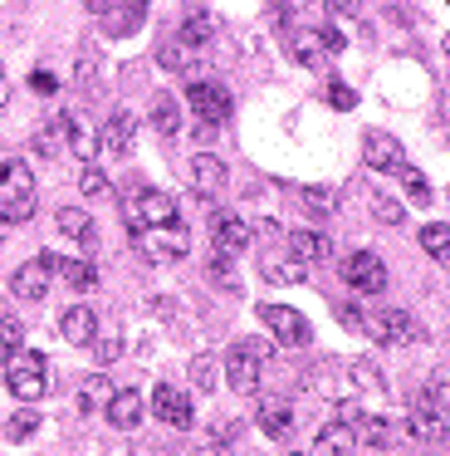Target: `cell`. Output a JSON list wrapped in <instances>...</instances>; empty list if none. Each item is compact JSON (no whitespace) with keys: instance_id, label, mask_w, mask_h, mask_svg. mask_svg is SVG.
Returning a JSON list of instances; mask_svg holds the SVG:
<instances>
[{"instance_id":"obj_4","label":"cell","mask_w":450,"mask_h":456,"mask_svg":"<svg viewBox=\"0 0 450 456\" xmlns=\"http://www.w3.org/2000/svg\"><path fill=\"white\" fill-rule=\"evenodd\" d=\"M137 250H142V260H152V265H172V260H181L186 250H191V236H186L181 221H162V226L137 231Z\"/></svg>"},{"instance_id":"obj_22","label":"cell","mask_w":450,"mask_h":456,"mask_svg":"<svg viewBox=\"0 0 450 456\" xmlns=\"http://www.w3.org/2000/svg\"><path fill=\"white\" fill-rule=\"evenodd\" d=\"M59 123H64V148L74 152V158H84V162L93 158V152H98V138L88 133V123L78 118V113H59Z\"/></svg>"},{"instance_id":"obj_16","label":"cell","mask_w":450,"mask_h":456,"mask_svg":"<svg viewBox=\"0 0 450 456\" xmlns=\"http://www.w3.org/2000/svg\"><path fill=\"white\" fill-rule=\"evenodd\" d=\"M142 397H137V387H117L113 397H108V422L117 427V432H137L142 427Z\"/></svg>"},{"instance_id":"obj_11","label":"cell","mask_w":450,"mask_h":456,"mask_svg":"<svg viewBox=\"0 0 450 456\" xmlns=\"http://www.w3.org/2000/svg\"><path fill=\"white\" fill-rule=\"evenodd\" d=\"M186 103L196 109V118L201 123H221L225 113H230V94L221 89V84H211V79H191V89H186Z\"/></svg>"},{"instance_id":"obj_1","label":"cell","mask_w":450,"mask_h":456,"mask_svg":"<svg viewBox=\"0 0 450 456\" xmlns=\"http://www.w3.org/2000/svg\"><path fill=\"white\" fill-rule=\"evenodd\" d=\"M35 216V172L20 158L0 162V226H20Z\"/></svg>"},{"instance_id":"obj_12","label":"cell","mask_w":450,"mask_h":456,"mask_svg":"<svg viewBox=\"0 0 450 456\" xmlns=\"http://www.w3.org/2000/svg\"><path fill=\"white\" fill-rule=\"evenodd\" d=\"M49 280H54V260H49V256H39V260H25V265L15 270L10 289H15V299L35 305V299H44V295H49Z\"/></svg>"},{"instance_id":"obj_13","label":"cell","mask_w":450,"mask_h":456,"mask_svg":"<svg viewBox=\"0 0 450 456\" xmlns=\"http://www.w3.org/2000/svg\"><path fill=\"white\" fill-rule=\"evenodd\" d=\"M211 226H215V236H211V246H215V250H211V256L235 260V256H245V250H250V226H245L240 216H225V211H221V216H215Z\"/></svg>"},{"instance_id":"obj_21","label":"cell","mask_w":450,"mask_h":456,"mask_svg":"<svg viewBox=\"0 0 450 456\" xmlns=\"http://www.w3.org/2000/svg\"><path fill=\"white\" fill-rule=\"evenodd\" d=\"M54 226H59V236L78 240V246H88V250L98 246V231H93V221H88V211H78V207H64V211L54 216Z\"/></svg>"},{"instance_id":"obj_26","label":"cell","mask_w":450,"mask_h":456,"mask_svg":"<svg viewBox=\"0 0 450 456\" xmlns=\"http://www.w3.org/2000/svg\"><path fill=\"white\" fill-rule=\"evenodd\" d=\"M348 378L358 383V393H372V397L387 393V373H382L372 358H352V363H348Z\"/></svg>"},{"instance_id":"obj_31","label":"cell","mask_w":450,"mask_h":456,"mask_svg":"<svg viewBox=\"0 0 450 456\" xmlns=\"http://www.w3.org/2000/svg\"><path fill=\"white\" fill-rule=\"evenodd\" d=\"M397 177H401V187H406V197L416 201V207H430V201H436V197H430V182H426V172H421V167L401 162V167H397Z\"/></svg>"},{"instance_id":"obj_10","label":"cell","mask_w":450,"mask_h":456,"mask_svg":"<svg viewBox=\"0 0 450 456\" xmlns=\"http://www.w3.org/2000/svg\"><path fill=\"white\" fill-rule=\"evenodd\" d=\"M152 412H157L162 427L186 432V427H191V393H181L176 383H157L152 387Z\"/></svg>"},{"instance_id":"obj_37","label":"cell","mask_w":450,"mask_h":456,"mask_svg":"<svg viewBox=\"0 0 450 456\" xmlns=\"http://www.w3.org/2000/svg\"><path fill=\"white\" fill-rule=\"evenodd\" d=\"M299 201H303V211H313V216H328V211H338V191H328V187H303Z\"/></svg>"},{"instance_id":"obj_18","label":"cell","mask_w":450,"mask_h":456,"mask_svg":"<svg viewBox=\"0 0 450 456\" xmlns=\"http://www.w3.org/2000/svg\"><path fill=\"white\" fill-rule=\"evenodd\" d=\"M59 334H64V344H93V334H98V309H88V305H74V309H64L59 314Z\"/></svg>"},{"instance_id":"obj_38","label":"cell","mask_w":450,"mask_h":456,"mask_svg":"<svg viewBox=\"0 0 450 456\" xmlns=\"http://www.w3.org/2000/svg\"><path fill=\"white\" fill-rule=\"evenodd\" d=\"M264 280H274V285H299L303 265L299 260H264Z\"/></svg>"},{"instance_id":"obj_5","label":"cell","mask_w":450,"mask_h":456,"mask_svg":"<svg viewBox=\"0 0 450 456\" xmlns=\"http://www.w3.org/2000/svg\"><path fill=\"white\" fill-rule=\"evenodd\" d=\"M260 373H264V344H250V338L230 344V354H225V383H230V393L254 397L260 393Z\"/></svg>"},{"instance_id":"obj_25","label":"cell","mask_w":450,"mask_h":456,"mask_svg":"<svg viewBox=\"0 0 450 456\" xmlns=\"http://www.w3.org/2000/svg\"><path fill=\"white\" fill-rule=\"evenodd\" d=\"M176 40H181L186 50H201V45L215 40V20H211L205 11H191V15H186V25L176 30Z\"/></svg>"},{"instance_id":"obj_34","label":"cell","mask_w":450,"mask_h":456,"mask_svg":"<svg viewBox=\"0 0 450 456\" xmlns=\"http://www.w3.org/2000/svg\"><path fill=\"white\" fill-rule=\"evenodd\" d=\"M0 432H5L10 442H29V436L39 432V417H35V407L25 403V407H20L15 417H10V422H0Z\"/></svg>"},{"instance_id":"obj_24","label":"cell","mask_w":450,"mask_h":456,"mask_svg":"<svg viewBox=\"0 0 450 456\" xmlns=\"http://www.w3.org/2000/svg\"><path fill=\"white\" fill-rule=\"evenodd\" d=\"M93 348H98V363H113V358H123V324L117 319H98V334H93Z\"/></svg>"},{"instance_id":"obj_3","label":"cell","mask_w":450,"mask_h":456,"mask_svg":"<svg viewBox=\"0 0 450 456\" xmlns=\"http://www.w3.org/2000/svg\"><path fill=\"white\" fill-rule=\"evenodd\" d=\"M123 221L133 231H147V226H162V221H176V197L157 187H133L123 197Z\"/></svg>"},{"instance_id":"obj_20","label":"cell","mask_w":450,"mask_h":456,"mask_svg":"<svg viewBox=\"0 0 450 456\" xmlns=\"http://www.w3.org/2000/svg\"><path fill=\"white\" fill-rule=\"evenodd\" d=\"M358 452V432L342 422H323L318 442H313V456H352Z\"/></svg>"},{"instance_id":"obj_36","label":"cell","mask_w":450,"mask_h":456,"mask_svg":"<svg viewBox=\"0 0 450 456\" xmlns=\"http://www.w3.org/2000/svg\"><path fill=\"white\" fill-rule=\"evenodd\" d=\"M152 123H157V133H162V138H172V133L181 128V109H176V99H172V94H162V99H157Z\"/></svg>"},{"instance_id":"obj_48","label":"cell","mask_w":450,"mask_h":456,"mask_svg":"<svg viewBox=\"0 0 450 456\" xmlns=\"http://www.w3.org/2000/svg\"><path fill=\"white\" fill-rule=\"evenodd\" d=\"M10 103V79H0V109Z\"/></svg>"},{"instance_id":"obj_40","label":"cell","mask_w":450,"mask_h":456,"mask_svg":"<svg viewBox=\"0 0 450 456\" xmlns=\"http://www.w3.org/2000/svg\"><path fill=\"white\" fill-rule=\"evenodd\" d=\"M78 187H84V197H108V191H113V187H108V177L93 167V162H84V172H78Z\"/></svg>"},{"instance_id":"obj_30","label":"cell","mask_w":450,"mask_h":456,"mask_svg":"<svg viewBox=\"0 0 450 456\" xmlns=\"http://www.w3.org/2000/svg\"><path fill=\"white\" fill-rule=\"evenodd\" d=\"M59 280H64L68 289H93L98 285V265L93 260H59Z\"/></svg>"},{"instance_id":"obj_41","label":"cell","mask_w":450,"mask_h":456,"mask_svg":"<svg viewBox=\"0 0 450 456\" xmlns=\"http://www.w3.org/2000/svg\"><path fill=\"white\" fill-rule=\"evenodd\" d=\"M372 216H377L382 226H401L406 211H401V201H391V197H372Z\"/></svg>"},{"instance_id":"obj_6","label":"cell","mask_w":450,"mask_h":456,"mask_svg":"<svg viewBox=\"0 0 450 456\" xmlns=\"http://www.w3.org/2000/svg\"><path fill=\"white\" fill-rule=\"evenodd\" d=\"M260 319H264V329H269V334L279 338L284 348H309V344H313V329H309V319H303L299 309H289V305H264Z\"/></svg>"},{"instance_id":"obj_45","label":"cell","mask_w":450,"mask_h":456,"mask_svg":"<svg viewBox=\"0 0 450 456\" xmlns=\"http://www.w3.org/2000/svg\"><path fill=\"white\" fill-rule=\"evenodd\" d=\"M338 319H342L348 329H358V334H367V309H358V305H342V309H338Z\"/></svg>"},{"instance_id":"obj_7","label":"cell","mask_w":450,"mask_h":456,"mask_svg":"<svg viewBox=\"0 0 450 456\" xmlns=\"http://www.w3.org/2000/svg\"><path fill=\"white\" fill-rule=\"evenodd\" d=\"M367 334L377 338V344H416L421 324L406 314V309H377V314L367 319Z\"/></svg>"},{"instance_id":"obj_2","label":"cell","mask_w":450,"mask_h":456,"mask_svg":"<svg viewBox=\"0 0 450 456\" xmlns=\"http://www.w3.org/2000/svg\"><path fill=\"white\" fill-rule=\"evenodd\" d=\"M5 387L20 397V403H39V397L49 393L44 354H35V348H15V354L5 358Z\"/></svg>"},{"instance_id":"obj_23","label":"cell","mask_w":450,"mask_h":456,"mask_svg":"<svg viewBox=\"0 0 450 456\" xmlns=\"http://www.w3.org/2000/svg\"><path fill=\"white\" fill-rule=\"evenodd\" d=\"M191 177H196V187H201L205 197H215V191L225 187V162L215 158V152H196V158H191Z\"/></svg>"},{"instance_id":"obj_14","label":"cell","mask_w":450,"mask_h":456,"mask_svg":"<svg viewBox=\"0 0 450 456\" xmlns=\"http://www.w3.org/2000/svg\"><path fill=\"white\" fill-rule=\"evenodd\" d=\"M254 422H260L264 436H274V442H284V436L293 432V403L289 397H260V407H254Z\"/></svg>"},{"instance_id":"obj_9","label":"cell","mask_w":450,"mask_h":456,"mask_svg":"<svg viewBox=\"0 0 450 456\" xmlns=\"http://www.w3.org/2000/svg\"><path fill=\"white\" fill-rule=\"evenodd\" d=\"M406 432H411V442H421V446H440V442H446V432H450V422L426 403V397H411V407H406Z\"/></svg>"},{"instance_id":"obj_27","label":"cell","mask_w":450,"mask_h":456,"mask_svg":"<svg viewBox=\"0 0 450 456\" xmlns=\"http://www.w3.org/2000/svg\"><path fill=\"white\" fill-rule=\"evenodd\" d=\"M289 246H293V256H299V260H328L333 256V240L323 236V231H293Z\"/></svg>"},{"instance_id":"obj_35","label":"cell","mask_w":450,"mask_h":456,"mask_svg":"<svg viewBox=\"0 0 450 456\" xmlns=\"http://www.w3.org/2000/svg\"><path fill=\"white\" fill-rule=\"evenodd\" d=\"M113 393H117V387L108 383L103 373H98V378H88V383L78 387V407H84V412H93V407H108V397H113Z\"/></svg>"},{"instance_id":"obj_47","label":"cell","mask_w":450,"mask_h":456,"mask_svg":"<svg viewBox=\"0 0 450 456\" xmlns=\"http://www.w3.org/2000/svg\"><path fill=\"white\" fill-rule=\"evenodd\" d=\"M328 11H338V15H358V0H323Z\"/></svg>"},{"instance_id":"obj_49","label":"cell","mask_w":450,"mask_h":456,"mask_svg":"<svg viewBox=\"0 0 450 456\" xmlns=\"http://www.w3.org/2000/svg\"><path fill=\"white\" fill-rule=\"evenodd\" d=\"M88 11H108V0H84Z\"/></svg>"},{"instance_id":"obj_50","label":"cell","mask_w":450,"mask_h":456,"mask_svg":"<svg viewBox=\"0 0 450 456\" xmlns=\"http://www.w3.org/2000/svg\"><path fill=\"white\" fill-rule=\"evenodd\" d=\"M293 456H303V452H293Z\"/></svg>"},{"instance_id":"obj_39","label":"cell","mask_w":450,"mask_h":456,"mask_svg":"<svg viewBox=\"0 0 450 456\" xmlns=\"http://www.w3.org/2000/svg\"><path fill=\"white\" fill-rule=\"evenodd\" d=\"M15 348H25V324H20V319H0V363H5Z\"/></svg>"},{"instance_id":"obj_29","label":"cell","mask_w":450,"mask_h":456,"mask_svg":"<svg viewBox=\"0 0 450 456\" xmlns=\"http://www.w3.org/2000/svg\"><path fill=\"white\" fill-rule=\"evenodd\" d=\"M358 442L387 452V446H397V427H391L387 417H362V422H358Z\"/></svg>"},{"instance_id":"obj_43","label":"cell","mask_w":450,"mask_h":456,"mask_svg":"<svg viewBox=\"0 0 450 456\" xmlns=\"http://www.w3.org/2000/svg\"><path fill=\"white\" fill-rule=\"evenodd\" d=\"M328 103H333V109L348 113V109H358V94H352L348 84H328Z\"/></svg>"},{"instance_id":"obj_19","label":"cell","mask_w":450,"mask_h":456,"mask_svg":"<svg viewBox=\"0 0 450 456\" xmlns=\"http://www.w3.org/2000/svg\"><path fill=\"white\" fill-rule=\"evenodd\" d=\"M289 54L303 64V69H323V64H328V45H323V30H299V35H289Z\"/></svg>"},{"instance_id":"obj_32","label":"cell","mask_w":450,"mask_h":456,"mask_svg":"<svg viewBox=\"0 0 450 456\" xmlns=\"http://www.w3.org/2000/svg\"><path fill=\"white\" fill-rule=\"evenodd\" d=\"M35 152H39V158H64V123H59V118H49L44 123V128H39L35 133Z\"/></svg>"},{"instance_id":"obj_42","label":"cell","mask_w":450,"mask_h":456,"mask_svg":"<svg viewBox=\"0 0 450 456\" xmlns=\"http://www.w3.org/2000/svg\"><path fill=\"white\" fill-rule=\"evenodd\" d=\"M191 383L196 387H215V358L211 354H196L191 358Z\"/></svg>"},{"instance_id":"obj_8","label":"cell","mask_w":450,"mask_h":456,"mask_svg":"<svg viewBox=\"0 0 450 456\" xmlns=\"http://www.w3.org/2000/svg\"><path fill=\"white\" fill-rule=\"evenodd\" d=\"M342 280H348L358 295H382V289H387V265H382L372 250H358V256L342 260Z\"/></svg>"},{"instance_id":"obj_15","label":"cell","mask_w":450,"mask_h":456,"mask_svg":"<svg viewBox=\"0 0 450 456\" xmlns=\"http://www.w3.org/2000/svg\"><path fill=\"white\" fill-rule=\"evenodd\" d=\"M362 152H367V167L372 172H397L401 162H406V148H401L391 133H367V142H362Z\"/></svg>"},{"instance_id":"obj_17","label":"cell","mask_w":450,"mask_h":456,"mask_svg":"<svg viewBox=\"0 0 450 456\" xmlns=\"http://www.w3.org/2000/svg\"><path fill=\"white\" fill-rule=\"evenodd\" d=\"M133 128H137V118L127 109H117L113 118L103 123V133H98V152H103V158H123L127 142H133Z\"/></svg>"},{"instance_id":"obj_28","label":"cell","mask_w":450,"mask_h":456,"mask_svg":"<svg viewBox=\"0 0 450 456\" xmlns=\"http://www.w3.org/2000/svg\"><path fill=\"white\" fill-rule=\"evenodd\" d=\"M421 250H426L436 265L450 270V226H446V221H430V226L421 231Z\"/></svg>"},{"instance_id":"obj_33","label":"cell","mask_w":450,"mask_h":456,"mask_svg":"<svg viewBox=\"0 0 450 456\" xmlns=\"http://www.w3.org/2000/svg\"><path fill=\"white\" fill-rule=\"evenodd\" d=\"M426 397L430 407H436L440 417H450V368H436V373H430V383H426Z\"/></svg>"},{"instance_id":"obj_44","label":"cell","mask_w":450,"mask_h":456,"mask_svg":"<svg viewBox=\"0 0 450 456\" xmlns=\"http://www.w3.org/2000/svg\"><path fill=\"white\" fill-rule=\"evenodd\" d=\"M362 417H367V412H362L358 403H338V407H333V422L352 427V432H358V422H362Z\"/></svg>"},{"instance_id":"obj_46","label":"cell","mask_w":450,"mask_h":456,"mask_svg":"<svg viewBox=\"0 0 450 456\" xmlns=\"http://www.w3.org/2000/svg\"><path fill=\"white\" fill-rule=\"evenodd\" d=\"M29 89H35V94H54L59 79H54L49 69H35V74H29Z\"/></svg>"}]
</instances>
